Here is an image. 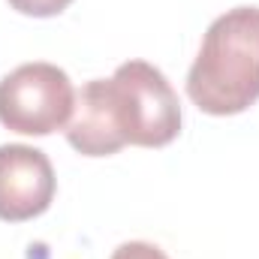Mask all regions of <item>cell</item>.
Instances as JSON below:
<instances>
[{
  "label": "cell",
  "mask_w": 259,
  "mask_h": 259,
  "mask_svg": "<svg viewBox=\"0 0 259 259\" xmlns=\"http://www.w3.org/2000/svg\"><path fill=\"white\" fill-rule=\"evenodd\" d=\"M112 259H169L157 244H148V241H127V244H121Z\"/></svg>",
  "instance_id": "cell-6"
},
{
  "label": "cell",
  "mask_w": 259,
  "mask_h": 259,
  "mask_svg": "<svg viewBox=\"0 0 259 259\" xmlns=\"http://www.w3.org/2000/svg\"><path fill=\"white\" fill-rule=\"evenodd\" d=\"M75 109V88L61 66L33 61L0 78V124L21 136L66 130Z\"/></svg>",
  "instance_id": "cell-3"
},
{
  "label": "cell",
  "mask_w": 259,
  "mask_h": 259,
  "mask_svg": "<svg viewBox=\"0 0 259 259\" xmlns=\"http://www.w3.org/2000/svg\"><path fill=\"white\" fill-rule=\"evenodd\" d=\"M64 133L84 157H109L124 145L163 148L181 133V103L154 64L127 61L112 78H94L75 94Z\"/></svg>",
  "instance_id": "cell-1"
},
{
  "label": "cell",
  "mask_w": 259,
  "mask_h": 259,
  "mask_svg": "<svg viewBox=\"0 0 259 259\" xmlns=\"http://www.w3.org/2000/svg\"><path fill=\"white\" fill-rule=\"evenodd\" d=\"M58 178L46 151L33 145H0V220L24 223L49 211Z\"/></svg>",
  "instance_id": "cell-4"
},
{
  "label": "cell",
  "mask_w": 259,
  "mask_h": 259,
  "mask_svg": "<svg viewBox=\"0 0 259 259\" xmlns=\"http://www.w3.org/2000/svg\"><path fill=\"white\" fill-rule=\"evenodd\" d=\"M72 0H9V6L21 15H33V18H49L64 12Z\"/></svg>",
  "instance_id": "cell-5"
},
{
  "label": "cell",
  "mask_w": 259,
  "mask_h": 259,
  "mask_svg": "<svg viewBox=\"0 0 259 259\" xmlns=\"http://www.w3.org/2000/svg\"><path fill=\"white\" fill-rule=\"evenodd\" d=\"M187 97L217 118L259 100V6H235L211 21L187 72Z\"/></svg>",
  "instance_id": "cell-2"
}]
</instances>
